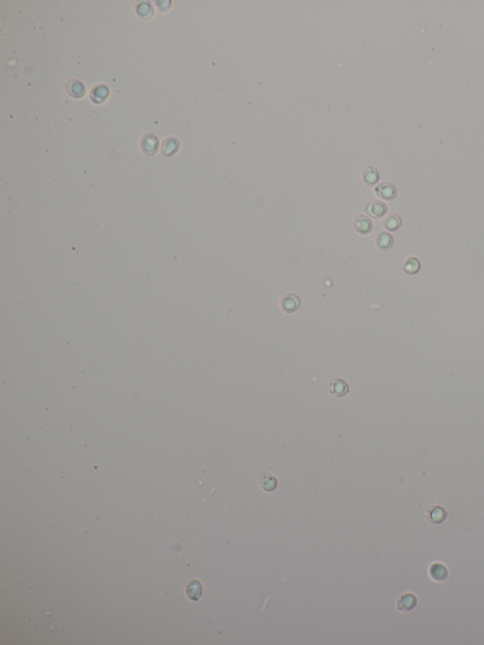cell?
I'll return each instance as SVG.
<instances>
[{
    "instance_id": "16",
    "label": "cell",
    "mask_w": 484,
    "mask_h": 645,
    "mask_svg": "<svg viewBox=\"0 0 484 645\" xmlns=\"http://www.w3.org/2000/svg\"><path fill=\"white\" fill-rule=\"evenodd\" d=\"M109 95L108 87L105 85H98L91 92V99L95 103H101L104 101Z\"/></svg>"
},
{
    "instance_id": "3",
    "label": "cell",
    "mask_w": 484,
    "mask_h": 645,
    "mask_svg": "<svg viewBox=\"0 0 484 645\" xmlns=\"http://www.w3.org/2000/svg\"><path fill=\"white\" fill-rule=\"evenodd\" d=\"M376 193L379 198L386 201H393L397 196V189L391 183L383 182L376 187Z\"/></svg>"
},
{
    "instance_id": "12",
    "label": "cell",
    "mask_w": 484,
    "mask_h": 645,
    "mask_svg": "<svg viewBox=\"0 0 484 645\" xmlns=\"http://www.w3.org/2000/svg\"><path fill=\"white\" fill-rule=\"evenodd\" d=\"M259 484L264 491L272 492L276 489L278 482L271 473H264L259 479Z\"/></svg>"
},
{
    "instance_id": "19",
    "label": "cell",
    "mask_w": 484,
    "mask_h": 645,
    "mask_svg": "<svg viewBox=\"0 0 484 645\" xmlns=\"http://www.w3.org/2000/svg\"><path fill=\"white\" fill-rule=\"evenodd\" d=\"M137 14H138V16H140V17H142V18H144V19H149V18H151L152 15H153L152 7H151L150 4H147V3H141V4L137 7Z\"/></svg>"
},
{
    "instance_id": "13",
    "label": "cell",
    "mask_w": 484,
    "mask_h": 645,
    "mask_svg": "<svg viewBox=\"0 0 484 645\" xmlns=\"http://www.w3.org/2000/svg\"><path fill=\"white\" fill-rule=\"evenodd\" d=\"M66 90H67V93H69V95L71 97L79 99V98H81L84 95L85 86L80 81L72 80V81H69L67 82Z\"/></svg>"
},
{
    "instance_id": "4",
    "label": "cell",
    "mask_w": 484,
    "mask_h": 645,
    "mask_svg": "<svg viewBox=\"0 0 484 645\" xmlns=\"http://www.w3.org/2000/svg\"><path fill=\"white\" fill-rule=\"evenodd\" d=\"M366 213L373 218L379 219L382 218L383 216L386 215L388 211V207L385 202L381 201L375 200L370 202L366 207H365Z\"/></svg>"
},
{
    "instance_id": "17",
    "label": "cell",
    "mask_w": 484,
    "mask_h": 645,
    "mask_svg": "<svg viewBox=\"0 0 484 645\" xmlns=\"http://www.w3.org/2000/svg\"><path fill=\"white\" fill-rule=\"evenodd\" d=\"M383 225L386 229L390 231L398 230L402 225L401 218L396 214H390L383 221Z\"/></svg>"
},
{
    "instance_id": "18",
    "label": "cell",
    "mask_w": 484,
    "mask_h": 645,
    "mask_svg": "<svg viewBox=\"0 0 484 645\" xmlns=\"http://www.w3.org/2000/svg\"><path fill=\"white\" fill-rule=\"evenodd\" d=\"M421 268L420 262L416 258H409L404 263V271L408 275H415Z\"/></svg>"
},
{
    "instance_id": "2",
    "label": "cell",
    "mask_w": 484,
    "mask_h": 645,
    "mask_svg": "<svg viewBox=\"0 0 484 645\" xmlns=\"http://www.w3.org/2000/svg\"><path fill=\"white\" fill-rule=\"evenodd\" d=\"M425 518L426 521L431 524H441L446 520L447 511L441 505H432L426 510Z\"/></svg>"
},
{
    "instance_id": "1",
    "label": "cell",
    "mask_w": 484,
    "mask_h": 645,
    "mask_svg": "<svg viewBox=\"0 0 484 645\" xmlns=\"http://www.w3.org/2000/svg\"><path fill=\"white\" fill-rule=\"evenodd\" d=\"M417 597L410 592L403 593L399 596L396 602V607L400 612H410L417 605Z\"/></svg>"
},
{
    "instance_id": "5",
    "label": "cell",
    "mask_w": 484,
    "mask_h": 645,
    "mask_svg": "<svg viewBox=\"0 0 484 645\" xmlns=\"http://www.w3.org/2000/svg\"><path fill=\"white\" fill-rule=\"evenodd\" d=\"M329 393L335 398H343L349 393L347 383L342 379H335L329 385Z\"/></svg>"
},
{
    "instance_id": "9",
    "label": "cell",
    "mask_w": 484,
    "mask_h": 645,
    "mask_svg": "<svg viewBox=\"0 0 484 645\" xmlns=\"http://www.w3.org/2000/svg\"><path fill=\"white\" fill-rule=\"evenodd\" d=\"M158 146H159V141L152 134H148L141 139V148L145 154H155L158 150Z\"/></svg>"
},
{
    "instance_id": "14",
    "label": "cell",
    "mask_w": 484,
    "mask_h": 645,
    "mask_svg": "<svg viewBox=\"0 0 484 645\" xmlns=\"http://www.w3.org/2000/svg\"><path fill=\"white\" fill-rule=\"evenodd\" d=\"M187 597L192 601H198L202 595V585L199 580H192L186 588Z\"/></svg>"
},
{
    "instance_id": "7",
    "label": "cell",
    "mask_w": 484,
    "mask_h": 645,
    "mask_svg": "<svg viewBox=\"0 0 484 645\" xmlns=\"http://www.w3.org/2000/svg\"><path fill=\"white\" fill-rule=\"evenodd\" d=\"M301 305V300L296 294L289 293L283 297L281 301V306L284 311L287 313L295 312Z\"/></svg>"
},
{
    "instance_id": "10",
    "label": "cell",
    "mask_w": 484,
    "mask_h": 645,
    "mask_svg": "<svg viewBox=\"0 0 484 645\" xmlns=\"http://www.w3.org/2000/svg\"><path fill=\"white\" fill-rule=\"evenodd\" d=\"M393 242H394V241H393V236L388 234V233H385V232L379 233L377 239H376V243H377L378 249L383 251V252H387L390 249H392Z\"/></svg>"
},
{
    "instance_id": "8",
    "label": "cell",
    "mask_w": 484,
    "mask_h": 645,
    "mask_svg": "<svg viewBox=\"0 0 484 645\" xmlns=\"http://www.w3.org/2000/svg\"><path fill=\"white\" fill-rule=\"evenodd\" d=\"M354 228L361 235H367L373 229V222L366 216H357L354 220Z\"/></svg>"
},
{
    "instance_id": "6",
    "label": "cell",
    "mask_w": 484,
    "mask_h": 645,
    "mask_svg": "<svg viewBox=\"0 0 484 645\" xmlns=\"http://www.w3.org/2000/svg\"><path fill=\"white\" fill-rule=\"evenodd\" d=\"M429 576L436 582H444L448 577V569L443 563H433L429 568Z\"/></svg>"
},
{
    "instance_id": "15",
    "label": "cell",
    "mask_w": 484,
    "mask_h": 645,
    "mask_svg": "<svg viewBox=\"0 0 484 645\" xmlns=\"http://www.w3.org/2000/svg\"><path fill=\"white\" fill-rule=\"evenodd\" d=\"M180 143L178 139L169 138V139H165L163 144H162V153L166 156H170L172 154H175L178 149H179Z\"/></svg>"
},
{
    "instance_id": "11",
    "label": "cell",
    "mask_w": 484,
    "mask_h": 645,
    "mask_svg": "<svg viewBox=\"0 0 484 645\" xmlns=\"http://www.w3.org/2000/svg\"><path fill=\"white\" fill-rule=\"evenodd\" d=\"M363 179L364 184L368 186H373L377 184L379 180V172L374 167L367 166L363 169Z\"/></svg>"
}]
</instances>
